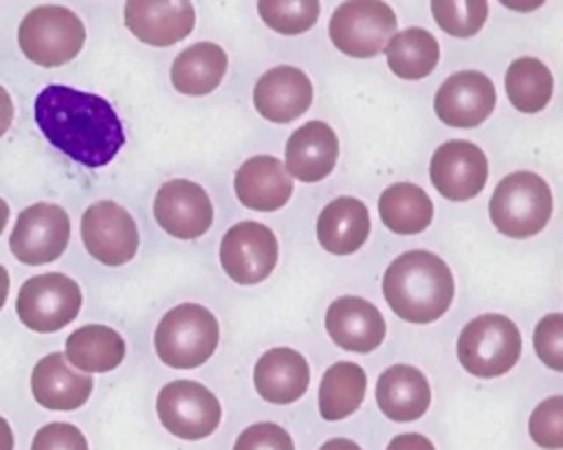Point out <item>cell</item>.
I'll return each instance as SVG.
<instances>
[{
    "mask_svg": "<svg viewBox=\"0 0 563 450\" xmlns=\"http://www.w3.org/2000/svg\"><path fill=\"white\" fill-rule=\"evenodd\" d=\"M383 224L398 235L422 233L433 220L431 198L413 182H396L378 198Z\"/></svg>",
    "mask_w": 563,
    "mask_h": 450,
    "instance_id": "27",
    "label": "cell"
},
{
    "mask_svg": "<svg viewBox=\"0 0 563 450\" xmlns=\"http://www.w3.org/2000/svg\"><path fill=\"white\" fill-rule=\"evenodd\" d=\"M86 42V29L77 13L59 4L31 9L18 29L24 57L44 68H57L75 59Z\"/></svg>",
    "mask_w": 563,
    "mask_h": 450,
    "instance_id": "5",
    "label": "cell"
},
{
    "mask_svg": "<svg viewBox=\"0 0 563 450\" xmlns=\"http://www.w3.org/2000/svg\"><path fill=\"white\" fill-rule=\"evenodd\" d=\"M488 213L501 235L515 239L532 237L552 215V191L548 182L532 171L508 173L495 187Z\"/></svg>",
    "mask_w": 563,
    "mask_h": 450,
    "instance_id": "4",
    "label": "cell"
},
{
    "mask_svg": "<svg viewBox=\"0 0 563 450\" xmlns=\"http://www.w3.org/2000/svg\"><path fill=\"white\" fill-rule=\"evenodd\" d=\"M319 0H257V13L264 24L282 35H299L314 26Z\"/></svg>",
    "mask_w": 563,
    "mask_h": 450,
    "instance_id": "31",
    "label": "cell"
},
{
    "mask_svg": "<svg viewBox=\"0 0 563 450\" xmlns=\"http://www.w3.org/2000/svg\"><path fill=\"white\" fill-rule=\"evenodd\" d=\"M156 413L172 435L187 441L209 437L222 417L218 397L194 380H174L165 384L156 397Z\"/></svg>",
    "mask_w": 563,
    "mask_h": 450,
    "instance_id": "9",
    "label": "cell"
},
{
    "mask_svg": "<svg viewBox=\"0 0 563 450\" xmlns=\"http://www.w3.org/2000/svg\"><path fill=\"white\" fill-rule=\"evenodd\" d=\"M367 375L356 362H334L319 384V413L328 421L350 417L363 402Z\"/></svg>",
    "mask_w": 563,
    "mask_h": 450,
    "instance_id": "29",
    "label": "cell"
},
{
    "mask_svg": "<svg viewBox=\"0 0 563 450\" xmlns=\"http://www.w3.org/2000/svg\"><path fill=\"white\" fill-rule=\"evenodd\" d=\"M429 178L442 198L453 202L471 200L486 187V154L471 140H446L431 156Z\"/></svg>",
    "mask_w": 563,
    "mask_h": 450,
    "instance_id": "13",
    "label": "cell"
},
{
    "mask_svg": "<svg viewBox=\"0 0 563 450\" xmlns=\"http://www.w3.org/2000/svg\"><path fill=\"white\" fill-rule=\"evenodd\" d=\"M385 57L391 72L400 79H422L433 72L440 61L438 40L420 26L394 33L385 44Z\"/></svg>",
    "mask_w": 563,
    "mask_h": 450,
    "instance_id": "28",
    "label": "cell"
},
{
    "mask_svg": "<svg viewBox=\"0 0 563 450\" xmlns=\"http://www.w3.org/2000/svg\"><path fill=\"white\" fill-rule=\"evenodd\" d=\"M451 268L429 250L398 255L383 274V296L391 312L407 323H433L453 301Z\"/></svg>",
    "mask_w": 563,
    "mask_h": 450,
    "instance_id": "2",
    "label": "cell"
},
{
    "mask_svg": "<svg viewBox=\"0 0 563 450\" xmlns=\"http://www.w3.org/2000/svg\"><path fill=\"white\" fill-rule=\"evenodd\" d=\"M319 450H361L358 443H354L352 439H345V437H334L330 441H325Z\"/></svg>",
    "mask_w": 563,
    "mask_h": 450,
    "instance_id": "40",
    "label": "cell"
},
{
    "mask_svg": "<svg viewBox=\"0 0 563 450\" xmlns=\"http://www.w3.org/2000/svg\"><path fill=\"white\" fill-rule=\"evenodd\" d=\"M0 450H13V430L2 415H0Z\"/></svg>",
    "mask_w": 563,
    "mask_h": 450,
    "instance_id": "41",
    "label": "cell"
},
{
    "mask_svg": "<svg viewBox=\"0 0 563 450\" xmlns=\"http://www.w3.org/2000/svg\"><path fill=\"white\" fill-rule=\"evenodd\" d=\"M530 437L537 446L548 450L563 448V397L552 395L543 400L530 415Z\"/></svg>",
    "mask_w": 563,
    "mask_h": 450,
    "instance_id": "33",
    "label": "cell"
},
{
    "mask_svg": "<svg viewBox=\"0 0 563 450\" xmlns=\"http://www.w3.org/2000/svg\"><path fill=\"white\" fill-rule=\"evenodd\" d=\"M369 230L367 206L350 195L328 202L317 220V239L332 255H352L367 241Z\"/></svg>",
    "mask_w": 563,
    "mask_h": 450,
    "instance_id": "24",
    "label": "cell"
},
{
    "mask_svg": "<svg viewBox=\"0 0 563 450\" xmlns=\"http://www.w3.org/2000/svg\"><path fill=\"white\" fill-rule=\"evenodd\" d=\"M506 9L510 11H519V13H528V11H534L539 9L545 0H499Z\"/></svg>",
    "mask_w": 563,
    "mask_h": 450,
    "instance_id": "39",
    "label": "cell"
},
{
    "mask_svg": "<svg viewBox=\"0 0 563 450\" xmlns=\"http://www.w3.org/2000/svg\"><path fill=\"white\" fill-rule=\"evenodd\" d=\"M33 114L48 143L84 167L108 165L125 143L114 108L92 92L46 86L35 97Z\"/></svg>",
    "mask_w": 563,
    "mask_h": 450,
    "instance_id": "1",
    "label": "cell"
},
{
    "mask_svg": "<svg viewBox=\"0 0 563 450\" xmlns=\"http://www.w3.org/2000/svg\"><path fill=\"white\" fill-rule=\"evenodd\" d=\"M123 15L130 33L150 46H172L196 24L189 0H128Z\"/></svg>",
    "mask_w": 563,
    "mask_h": 450,
    "instance_id": "16",
    "label": "cell"
},
{
    "mask_svg": "<svg viewBox=\"0 0 563 450\" xmlns=\"http://www.w3.org/2000/svg\"><path fill=\"white\" fill-rule=\"evenodd\" d=\"M312 103V81L295 66H275L266 70L253 88L255 110L273 123L299 119Z\"/></svg>",
    "mask_w": 563,
    "mask_h": 450,
    "instance_id": "18",
    "label": "cell"
},
{
    "mask_svg": "<svg viewBox=\"0 0 563 450\" xmlns=\"http://www.w3.org/2000/svg\"><path fill=\"white\" fill-rule=\"evenodd\" d=\"M339 158V138L323 121H308L286 143V171L301 182H319L332 173Z\"/></svg>",
    "mask_w": 563,
    "mask_h": 450,
    "instance_id": "20",
    "label": "cell"
},
{
    "mask_svg": "<svg viewBox=\"0 0 563 450\" xmlns=\"http://www.w3.org/2000/svg\"><path fill=\"white\" fill-rule=\"evenodd\" d=\"M387 450H435V448L420 432H402L387 443Z\"/></svg>",
    "mask_w": 563,
    "mask_h": 450,
    "instance_id": "37",
    "label": "cell"
},
{
    "mask_svg": "<svg viewBox=\"0 0 563 450\" xmlns=\"http://www.w3.org/2000/svg\"><path fill=\"white\" fill-rule=\"evenodd\" d=\"M233 450H295V443L282 426L260 421L240 432Z\"/></svg>",
    "mask_w": 563,
    "mask_h": 450,
    "instance_id": "35",
    "label": "cell"
},
{
    "mask_svg": "<svg viewBox=\"0 0 563 450\" xmlns=\"http://www.w3.org/2000/svg\"><path fill=\"white\" fill-rule=\"evenodd\" d=\"M325 331L345 351L369 353L385 340V318L361 296H339L328 305Z\"/></svg>",
    "mask_w": 563,
    "mask_h": 450,
    "instance_id": "17",
    "label": "cell"
},
{
    "mask_svg": "<svg viewBox=\"0 0 563 450\" xmlns=\"http://www.w3.org/2000/svg\"><path fill=\"white\" fill-rule=\"evenodd\" d=\"M376 404L391 421L420 419L431 404L424 373L411 364L387 367L376 382Z\"/></svg>",
    "mask_w": 563,
    "mask_h": 450,
    "instance_id": "23",
    "label": "cell"
},
{
    "mask_svg": "<svg viewBox=\"0 0 563 450\" xmlns=\"http://www.w3.org/2000/svg\"><path fill=\"white\" fill-rule=\"evenodd\" d=\"M497 94L493 81L477 70H460L451 75L435 92L433 110L449 127H477L495 110Z\"/></svg>",
    "mask_w": 563,
    "mask_h": 450,
    "instance_id": "14",
    "label": "cell"
},
{
    "mask_svg": "<svg viewBox=\"0 0 563 450\" xmlns=\"http://www.w3.org/2000/svg\"><path fill=\"white\" fill-rule=\"evenodd\" d=\"M504 86L510 103L519 112L534 114L550 103L554 79L550 68L541 59L519 57L508 66Z\"/></svg>",
    "mask_w": 563,
    "mask_h": 450,
    "instance_id": "30",
    "label": "cell"
},
{
    "mask_svg": "<svg viewBox=\"0 0 563 450\" xmlns=\"http://www.w3.org/2000/svg\"><path fill=\"white\" fill-rule=\"evenodd\" d=\"M81 241L88 255L103 266H123L139 250V228L121 204L99 200L81 215Z\"/></svg>",
    "mask_w": 563,
    "mask_h": 450,
    "instance_id": "11",
    "label": "cell"
},
{
    "mask_svg": "<svg viewBox=\"0 0 563 450\" xmlns=\"http://www.w3.org/2000/svg\"><path fill=\"white\" fill-rule=\"evenodd\" d=\"M310 382L306 358L290 347L268 349L253 369L255 391L271 404L297 402Z\"/></svg>",
    "mask_w": 563,
    "mask_h": 450,
    "instance_id": "22",
    "label": "cell"
},
{
    "mask_svg": "<svg viewBox=\"0 0 563 450\" xmlns=\"http://www.w3.org/2000/svg\"><path fill=\"white\" fill-rule=\"evenodd\" d=\"M92 378L70 369L59 351L44 356L31 373V393L48 410H75L84 406L92 393Z\"/></svg>",
    "mask_w": 563,
    "mask_h": 450,
    "instance_id": "19",
    "label": "cell"
},
{
    "mask_svg": "<svg viewBox=\"0 0 563 450\" xmlns=\"http://www.w3.org/2000/svg\"><path fill=\"white\" fill-rule=\"evenodd\" d=\"M81 310V288L62 272L26 279L18 292V318L33 331L51 334L66 327Z\"/></svg>",
    "mask_w": 563,
    "mask_h": 450,
    "instance_id": "8",
    "label": "cell"
},
{
    "mask_svg": "<svg viewBox=\"0 0 563 450\" xmlns=\"http://www.w3.org/2000/svg\"><path fill=\"white\" fill-rule=\"evenodd\" d=\"M9 272H7V268L0 263V310H2V305L7 303V296H9Z\"/></svg>",
    "mask_w": 563,
    "mask_h": 450,
    "instance_id": "42",
    "label": "cell"
},
{
    "mask_svg": "<svg viewBox=\"0 0 563 450\" xmlns=\"http://www.w3.org/2000/svg\"><path fill=\"white\" fill-rule=\"evenodd\" d=\"M158 226L176 239H196L213 222V206L207 191L191 180H167L154 198Z\"/></svg>",
    "mask_w": 563,
    "mask_h": 450,
    "instance_id": "15",
    "label": "cell"
},
{
    "mask_svg": "<svg viewBox=\"0 0 563 450\" xmlns=\"http://www.w3.org/2000/svg\"><path fill=\"white\" fill-rule=\"evenodd\" d=\"M396 13L383 0H345L328 24L332 44L350 57L367 59L378 55L396 33Z\"/></svg>",
    "mask_w": 563,
    "mask_h": 450,
    "instance_id": "7",
    "label": "cell"
},
{
    "mask_svg": "<svg viewBox=\"0 0 563 450\" xmlns=\"http://www.w3.org/2000/svg\"><path fill=\"white\" fill-rule=\"evenodd\" d=\"M534 351L550 369H563V314L543 316L534 327Z\"/></svg>",
    "mask_w": 563,
    "mask_h": 450,
    "instance_id": "34",
    "label": "cell"
},
{
    "mask_svg": "<svg viewBox=\"0 0 563 450\" xmlns=\"http://www.w3.org/2000/svg\"><path fill=\"white\" fill-rule=\"evenodd\" d=\"M238 200L253 211H277L292 195V178L275 156H253L242 162L233 178Z\"/></svg>",
    "mask_w": 563,
    "mask_h": 450,
    "instance_id": "21",
    "label": "cell"
},
{
    "mask_svg": "<svg viewBox=\"0 0 563 450\" xmlns=\"http://www.w3.org/2000/svg\"><path fill=\"white\" fill-rule=\"evenodd\" d=\"M70 239V217L59 204L35 202L26 206L9 237L11 252L26 266L51 263L62 257Z\"/></svg>",
    "mask_w": 563,
    "mask_h": 450,
    "instance_id": "10",
    "label": "cell"
},
{
    "mask_svg": "<svg viewBox=\"0 0 563 450\" xmlns=\"http://www.w3.org/2000/svg\"><path fill=\"white\" fill-rule=\"evenodd\" d=\"M7 220H9V204L0 198V235H2V230L7 226Z\"/></svg>",
    "mask_w": 563,
    "mask_h": 450,
    "instance_id": "43",
    "label": "cell"
},
{
    "mask_svg": "<svg viewBox=\"0 0 563 450\" xmlns=\"http://www.w3.org/2000/svg\"><path fill=\"white\" fill-rule=\"evenodd\" d=\"M227 72V53L213 42L187 46L172 64V86L189 97L213 92Z\"/></svg>",
    "mask_w": 563,
    "mask_h": 450,
    "instance_id": "25",
    "label": "cell"
},
{
    "mask_svg": "<svg viewBox=\"0 0 563 450\" xmlns=\"http://www.w3.org/2000/svg\"><path fill=\"white\" fill-rule=\"evenodd\" d=\"M521 353V334L504 314H482L464 325L457 338L460 364L477 378L508 373Z\"/></svg>",
    "mask_w": 563,
    "mask_h": 450,
    "instance_id": "6",
    "label": "cell"
},
{
    "mask_svg": "<svg viewBox=\"0 0 563 450\" xmlns=\"http://www.w3.org/2000/svg\"><path fill=\"white\" fill-rule=\"evenodd\" d=\"M125 342L108 325H84L66 338L64 358L86 373H106L123 362Z\"/></svg>",
    "mask_w": 563,
    "mask_h": 450,
    "instance_id": "26",
    "label": "cell"
},
{
    "mask_svg": "<svg viewBox=\"0 0 563 450\" xmlns=\"http://www.w3.org/2000/svg\"><path fill=\"white\" fill-rule=\"evenodd\" d=\"M277 237L260 222L233 224L220 241V263L240 285L264 281L277 263Z\"/></svg>",
    "mask_w": 563,
    "mask_h": 450,
    "instance_id": "12",
    "label": "cell"
},
{
    "mask_svg": "<svg viewBox=\"0 0 563 450\" xmlns=\"http://www.w3.org/2000/svg\"><path fill=\"white\" fill-rule=\"evenodd\" d=\"M220 329L216 316L198 303L172 307L154 331V347L167 367L194 369L205 364L218 347Z\"/></svg>",
    "mask_w": 563,
    "mask_h": 450,
    "instance_id": "3",
    "label": "cell"
},
{
    "mask_svg": "<svg viewBox=\"0 0 563 450\" xmlns=\"http://www.w3.org/2000/svg\"><path fill=\"white\" fill-rule=\"evenodd\" d=\"M431 13L435 24L444 33L453 37H471L484 26L488 18V2L486 0H431Z\"/></svg>",
    "mask_w": 563,
    "mask_h": 450,
    "instance_id": "32",
    "label": "cell"
},
{
    "mask_svg": "<svg viewBox=\"0 0 563 450\" xmlns=\"http://www.w3.org/2000/svg\"><path fill=\"white\" fill-rule=\"evenodd\" d=\"M13 123V101L4 86H0V138L9 132Z\"/></svg>",
    "mask_w": 563,
    "mask_h": 450,
    "instance_id": "38",
    "label": "cell"
},
{
    "mask_svg": "<svg viewBox=\"0 0 563 450\" xmlns=\"http://www.w3.org/2000/svg\"><path fill=\"white\" fill-rule=\"evenodd\" d=\"M31 450H88V441L77 426L51 421L35 432Z\"/></svg>",
    "mask_w": 563,
    "mask_h": 450,
    "instance_id": "36",
    "label": "cell"
}]
</instances>
